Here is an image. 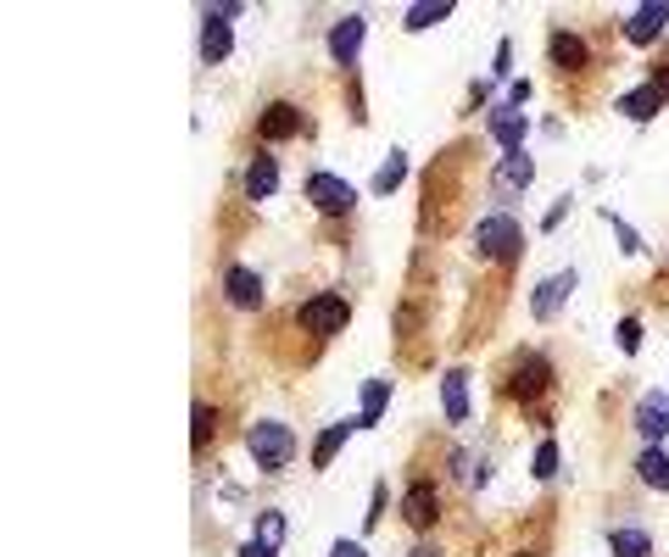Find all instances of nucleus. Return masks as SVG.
<instances>
[{
  "label": "nucleus",
  "mask_w": 669,
  "mask_h": 557,
  "mask_svg": "<svg viewBox=\"0 0 669 557\" xmlns=\"http://www.w3.org/2000/svg\"><path fill=\"white\" fill-rule=\"evenodd\" d=\"M245 457L257 462L263 474L290 469V457H296V429H290V424H279V418H257V424H245Z\"/></svg>",
  "instance_id": "nucleus-1"
},
{
  "label": "nucleus",
  "mask_w": 669,
  "mask_h": 557,
  "mask_svg": "<svg viewBox=\"0 0 669 557\" xmlns=\"http://www.w3.org/2000/svg\"><path fill=\"white\" fill-rule=\"evenodd\" d=\"M469 245H474V256H480V262H519V251H525L519 218H508V212H491V218H480Z\"/></svg>",
  "instance_id": "nucleus-2"
},
{
  "label": "nucleus",
  "mask_w": 669,
  "mask_h": 557,
  "mask_svg": "<svg viewBox=\"0 0 669 557\" xmlns=\"http://www.w3.org/2000/svg\"><path fill=\"white\" fill-rule=\"evenodd\" d=\"M347 324H352V302L334 296V291H318V296H307L296 307V329H307L312 340H334Z\"/></svg>",
  "instance_id": "nucleus-3"
},
{
  "label": "nucleus",
  "mask_w": 669,
  "mask_h": 557,
  "mask_svg": "<svg viewBox=\"0 0 669 557\" xmlns=\"http://www.w3.org/2000/svg\"><path fill=\"white\" fill-rule=\"evenodd\" d=\"M552 362H547V351H514V368H508V391L525 402V407H536V402H547L552 396Z\"/></svg>",
  "instance_id": "nucleus-4"
},
{
  "label": "nucleus",
  "mask_w": 669,
  "mask_h": 557,
  "mask_svg": "<svg viewBox=\"0 0 669 557\" xmlns=\"http://www.w3.org/2000/svg\"><path fill=\"white\" fill-rule=\"evenodd\" d=\"M251 134H257L263 151H268V145L301 140V134H307V118H301V107H290V101H268V107L257 112V123H251Z\"/></svg>",
  "instance_id": "nucleus-5"
},
{
  "label": "nucleus",
  "mask_w": 669,
  "mask_h": 557,
  "mask_svg": "<svg viewBox=\"0 0 669 557\" xmlns=\"http://www.w3.org/2000/svg\"><path fill=\"white\" fill-rule=\"evenodd\" d=\"M307 201L323 212V218H347L352 207H358V196H352V184L341 178V173H307Z\"/></svg>",
  "instance_id": "nucleus-6"
},
{
  "label": "nucleus",
  "mask_w": 669,
  "mask_h": 557,
  "mask_svg": "<svg viewBox=\"0 0 669 557\" xmlns=\"http://www.w3.org/2000/svg\"><path fill=\"white\" fill-rule=\"evenodd\" d=\"M363 40H369V18H363V12L341 18V23L329 29V62L341 67V73H352L358 56H363Z\"/></svg>",
  "instance_id": "nucleus-7"
},
{
  "label": "nucleus",
  "mask_w": 669,
  "mask_h": 557,
  "mask_svg": "<svg viewBox=\"0 0 669 557\" xmlns=\"http://www.w3.org/2000/svg\"><path fill=\"white\" fill-rule=\"evenodd\" d=\"M436 518H441V496H436V485H430V480H413L407 496H402V524H407L413 535H425V529H436Z\"/></svg>",
  "instance_id": "nucleus-8"
},
{
  "label": "nucleus",
  "mask_w": 669,
  "mask_h": 557,
  "mask_svg": "<svg viewBox=\"0 0 669 557\" xmlns=\"http://www.w3.org/2000/svg\"><path fill=\"white\" fill-rule=\"evenodd\" d=\"M223 296H229L234 313H257L263 307V278L251 273L245 262H234V267H223Z\"/></svg>",
  "instance_id": "nucleus-9"
},
{
  "label": "nucleus",
  "mask_w": 669,
  "mask_h": 557,
  "mask_svg": "<svg viewBox=\"0 0 669 557\" xmlns=\"http://www.w3.org/2000/svg\"><path fill=\"white\" fill-rule=\"evenodd\" d=\"M592 45H585V34H569V29H558L552 40H547V62L558 67V73H585L592 67Z\"/></svg>",
  "instance_id": "nucleus-10"
},
{
  "label": "nucleus",
  "mask_w": 669,
  "mask_h": 557,
  "mask_svg": "<svg viewBox=\"0 0 669 557\" xmlns=\"http://www.w3.org/2000/svg\"><path fill=\"white\" fill-rule=\"evenodd\" d=\"M474 396V385H469V368L458 362V368H447L441 374V413H447V424H469V402Z\"/></svg>",
  "instance_id": "nucleus-11"
},
{
  "label": "nucleus",
  "mask_w": 669,
  "mask_h": 557,
  "mask_svg": "<svg viewBox=\"0 0 669 557\" xmlns=\"http://www.w3.org/2000/svg\"><path fill=\"white\" fill-rule=\"evenodd\" d=\"M663 29H669V0H652V7H641V12H630V18L619 23L625 45H652Z\"/></svg>",
  "instance_id": "nucleus-12"
},
{
  "label": "nucleus",
  "mask_w": 669,
  "mask_h": 557,
  "mask_svg": "<svg viewBox=\"0 0 669 557\" xmlns=\"http://www.w3.org/2000/svg\"><path fill=\"white\" fill-rule=\"evenodd\" d=\"M569 291H574V267H563V273H552V278H541V285L530 291V313L547 324V318H558L563 313V302H569Z\"/></svg>",
  "instance_id": "nucleus-13"
},
{
  "label": "nucleus",
  "mask_w": 669,
  "mask_h": 557,
  "mask_svg": "<svg viewBox=\"0 0 669 557\" xmlns=\"http://www.w3.org/2000/svg\"><path fill=\"white\" fill-rule=\"evenodd\" d=\"M229 51H234V29H229L218 12H201V40H196V56H201L207 67H218Z\"/></svg>",
  "instance_id": "nucleus-14"
},
{
  "label": "nucleus",
  "mask_w": 669,
  "mask_h": 557,
  "mask_svg": "<svg viewBox=\"0 0 669 557\" xmlns=\"http://www.w3.org/2000/svg\"><path fill=\"white\" fill-rule=\"evenodd\" d=\"M636 429H641L647 446H658V440L669 435V391H647V396L636 402Z\"/></svg>",
  "instance_id": "nucleus-15"
},
{
  "label": "nucleus",
  "mask_w": 669,
  "mask_h": 557,
  "mask_svg": "<svg viewBox=\"0 0 669 557\" xmlns=\"http://www.w3.org/2000/svg\"><path fill=\"white\" fill-rule=\"evenodd\" d=\"M530 178H536V167H530L525 151H508V156L496 162V173H491L496 196H519V190H530Z\"/></svg>",
  "instance_id": "nucleus-16"
},
{
  "label": "nucleus",
  "mask_w": 669,
  "mask_h": 557,
  "mask_svg": "<svg viewBox=\"0 0 669 557\" xmlns=\"http://www.w3.org/2000/svg\"><path fill=\"white\" fill-rule=\"evenodd\" d=\"M274 190H279V162H274V151H257L245 162V201H263Z\"/></svg>",
  "instance_id": "nucleus-17"
},
{
  "label": "nucleus",
  "mask_w": 669,
  "mask_h": 557,
  "mask_svg": "<svg viewBox=\"0 0 669 557\" xmlns=\"http://www.w3.org/2000/svg\"><path fill=\"white\" fill-rule=\"evenodd\" d=\"M525 134H530V123H525L519 107H496V112H491V140H496L502 151H525Z\"/></svg>",
  "instance_id": "nucleus-18"
},
{
  "label": "nucleus",
  "mask_w": 669,
  "mask_h": 557,
  "mask_svg": "<svg viewBox=\"0 0 669 557\" xmlns=\"http://www.w3.org/2000/svg\"><path fill=\"white\" fill-rule=\"evenodd\" d=\"M619 112H625L630 123H652V118L663 112V96H658L652 84H636V89H625V96H619Z\"/></svg>",
  "instance_id": "nucleus-19"
},
{
  "label": "nucleus",
  "mask_w": 669,
  "mask_h": 557,
  "mask_svg": "<svg viewBox=\"0 0 669 557\" xmlns=\"http://www.w3.org/2000/svg\"><path fill=\"white\" fill-rule=\"evenodd\" d=\"M636 474L647 491H669V451L663 446H641L636 451Z\"/></svg>",
  "instance_id": "nucleus-20"
},
{
  "label": "nucleus",
  "mask_w": 669,
  "mask_h": 557,
  "mask_svg": "<svg viewBox=\"0 0 669 557\" xmlns=\"http://www.w3.org/2000/svg\"><path fill=\"white\" fill-rule=\"evenodd\" d=\"M608 546H614V557H652V535H647L641 524H619V529H608Z\"/></svg>",
  "instance_id": "nucleus-21"
},
{
  "label": "nucleus",
  "mask_w": 669,
  "mask_h": 557,
  "mask_svg": "<svg viewBox=\"0 0 669 557\" xmlns=\"http://www.w3.org/2000/svg\"><path fill=\"white\" fill-rule=\"evenodd\" d=\"M352 429H363V424H358V418H347V424H329V429L312 440V469H329V457L347 446V435H352Z\"/></svg>",
  "instance_id": "nucleus-22"
},
{
  "label": "nucleus",
  "mask_w": 669,
  "mask_h": 557,
  "mask_svg": "<svg viewBox=\"0 0 669 557\" xmlns=\"http://www.w3.org/2000/svg\"><path fill=\"white\" fill-rule=\"evenodd\" d=\"M285 529H290V518L279 507H268V513H257V524H251V540H263L268 551H279L285 546Z\"/></svg>",
  "instance_id": "nucleus-23"
},
{
  "label": "nucleus",
  "mask_w": 669,
  "mask_h": 557,
  "mask_svg": "<svg viewBox=\"0 0 669 557\" xmlns=\"http://www.w3.org/2000/svg\"><path fill=\"white\" fill-rule=\"evenodd\" d=\"M385 407H391V380H369V385H363V413H358V424H363V429L380 424Z\"/></svg>",
  "instance_id": "nucleus-24"
},
{
  "label": "nucleus",
  "mask_w": 669,
  "mask_h": 557,
  "mask_svg": "<svg viewBox=\"0 0 669 557\" xmlns=\"http://www.w3.org/2000/svg\"><path fill=\"white\" fill-rule=\"evenodd\" d=\"M402 178H407V151H391V156H385V167L374 173V196L402 190Z\"/></svg>",
  "instance_id": "nucleus-25"
},
{
  "label": "nucleus",
  "mask_w": 669,
  "mask_h": 557,
  "mask_svg": "<svg viewBox=\"0 0 669 557\" xmlns=\"http://www.w3.org/2000/svg\"><path fill=\"white\" fill-rule=\"evenodd\" d=\"M190 435H196V451L212 446V435H218V413H212V402H196V424H190Z\"/></svg>",
  "instance_id": "nucleus-26"
},
{
  "label": "nucleus",
  "mask_w": 669,
  "mask_h": 557,
  "mask_svg": "<svg viewBox=\"0 0 669 557\" xmlns=\"http://www.w3.org/2000/svg\"><path fill=\"white\" fill-rule=\"evenodd\" d=\"M452 18V7H413L402 23H407V34H418V29H436V23H447Z\"/></svg>",
  "instance_id": "nucleus-27"
},
{
  "label": "nucleus",
  "mask_w": 669,
  "mask_h": 557,
  "mask_svg": "<svg viewBox=\"0 0 669 557\" xmlns=\"http://www.w3.org/2000/svg\"><path fill=\"white\" fill-rule=\"evenodd\" d=\"M530 474H536L541 485L558 474V440H541V446H536V462H530Z\"/></svg>",
  "instance_id": "nucleus-28"
},
{
  "label": "nucleus",
  "mask_w": 669,
  "mask_h": 557,
  "mask_svg": "<svg viewBox=\"0 0 669 557\" xmlns=\"http://www.w3.org/2000/svg\"><path fill=\"white\" fill-rule=\"evenodd\" d=\"M608 223H614V240H619V251H625V256H641V234H636V229H630L619 212H608Z\"/></svg>",
  "instance_id": "nucleus-29"
},
{
  "label": "nucleus",
  "mask_w": 669,
  "mask_h": 557,
  "mask_svg": "<svg viewBox=\"0 0 669 557\" xmlns=\"http://www.w3.org/2000/svg\"><path fill=\"white\" fill-rule=\"evenodd\" d=\"M619 351H625V357L641 351V318H625V324H619Z\"/></svg>",
  "instance_id": "nucleus-30"
},
{
  "label": "nucleus",
  "mask_w": 669,
  "mask_h": 557,
  "mask_svg": "<svg viewBox=\"0 0 669 557\" xmlns=\"http://www.w3.org/2000/svg\"><path fill=\"white\" fill-rule=\"evenodd\" d=\"M563 218H569V196H558V201H552V207H547V218H541V229H547V234H552V229H558V223H563Z\"/></svg>",
  "instance_id": "nucleus-31"
},
{
  "label": "nucleus",
  "mask_w": 669,
  "mask_h": 557,
  "mask_svg": "<svg viewBox=\"0 0 669 557\" xmlns=\"http://www.w3.org/2000/svg\"><path fill=\"white\" fill-rule=\"evenodd\" d=\"M329 557H369V546H363V540H334Z\"/></svg>",
  "instance_id": "nucleus-32"
},
{
  "label": "nucleus",
  "mask_w": 669,
  "mask_h": 557,
  "mask_svg": "<svg viewBox=\"0 0 669 557\" xmlns=\"http://www.w3.org/2000/svg\"><path fill=\"white\" fill-rule=\"evenodd\" d=\"M647 84H652V89H658V96H663V101H669V62H658V67H652V78H647Z\"/></svg>",
  "instance_id": "nucleus-33"
},
{
  "label": "nucleus",
  "mask_w": 669,
  "mask_h": 557,
  "mask_svg": "<svg viewBox=\"0 0 669 557\" xmlns=\"http://www.w3.org/2000/svg\"><path fill=\"white\" fill-rule=\"evenodd\" d=\"M212 12H218V18H223V23H234V18H240V12H245V7H240V0H223V7H212Z\"/></svg>",
  "instance_id": "nucleus-34"
},
{
  "label": "nucleus",
  "mask_w": 669,
  "mask_h": 557,
  "mask_svg": "<svg viewBox=\"0 0 669 557\" xmlns=\"http://www.w3.org/2000/svg\"><path fill=\"white\" fill-rule=\"evenodd\" d=\"M240 557H279V551H268L263 540H245V546H240Z\"/></svg>",
  "instance_id": "nucleus-35"
},
{
  "label": "nucleus",
  "mask_w": 669,
  "mask_h": 557,
  "mask_svg": "<svg viewBox=\"0 0 669 557\" xmlns=\"http://www.w3.org/2000/svg\"><path fill=\"white\" fill-rule=\"evenodd\" d=\"M413 557H436V551H413Z\"/></svg>",
  "instance_id": "nucleus-36"
},
{
  "label": "nucleus",
  "mask_w": 669,
  "mask_h": 557,
  "mask_svg": "<svg viewBox=\"0 0 669 557\" xmlns=\"http://www.w3.org/2000/svg\"><path fill=\"white\" fill-rule=\"evenodd\" d=\"M519 557H530V551H519Z\"/></svg>",
  "instance_id": "nucleus-37"
}]
</instances>
